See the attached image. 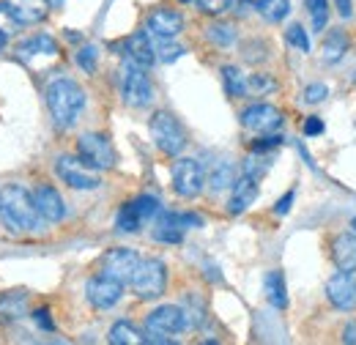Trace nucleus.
<instances>
[{
  "instance_id": "nucleus-1",
  "label": "nucleus",
  "mask_w": 356,
  "mask_h": 345,
  "mask_svg": "<svg viewBox=\"0 0 356 345\" xmlns=\"http://www.w3.org/2000/svg\"><path fill=\"white\" fill-rule=\"evenodd\" d=\"M0 216H3V225L14 233L39 230V222H42V214L33 203V195L19 184H8L0 192Z\"/></svg>"
},
{
  "instance_id": "nucleus-2",
  "label": "nucleus",
  "mask_w": 356,
  "mask_h": 345,
  "mask_svg": "<svg viewBox=\"0 0 356 345\" xmlns=\"http://www.w3.org/2000/svg\"><path fill=\"white\" fill-rule=\"evenodd\" d=\"M47 107L58 129H72L86 107V93L74 80H55L47 88Z\"/></svg>"
},
{
  "instance_id": "nucleus-3",
  "label": "nucleus",
  "mask_w": 356,
  "mask_h": 345,
  "mask_svg": "<svg viewBox=\"0 0 356 345\" xmlns=\"http://www.w3.org/2000/svg\"><path fill=\"white\" fill-rule=\"evenodd\" d=\"M132 288L140 299H159L168 288V271H165V263L156 258L140 260L137 268H134L132 277Z\"/></svg>"
},
{
  "instance_id": "nucleus-4",
  "label": "nucleus",
  "mask_w": 356,
  "mask_h": 345,
  "mask_svg": "<svg viewBox=\"0 0 356 345\" xmlns=\"http://www.w3.org/2000/svg\"><path fill=\"white\" fill-rule=\"evenodd\" d=\"M17 58L31 69V72H47L60 61V49L49 36H33L17 47Z\"/></svg>"
},
{
  "instance_id": "nucleus-5",
  "label": "nucleus",
  "mask_w": 356,
  "mask_h": 345,
  "mask_svg": "<svg viewBox=\"0 0 356 345\" xmlns=\"http://www.w3.org/2000/svg\"><path fill=\"white\" fill-rule=\"evenodd\" d=\"M148 129H151V137H154V143H156V148H159L162 154L178 157V154L184 151V145H186V131H184V127L178 124L170 113H154Z\"/></svg>"
},
{
  "instance_id": "nucleus-6",
  "label": "nucleus",
  "mask_w": 356,
  "mask_h": 345,
  "mask_svg": "<svg viewBox=\"0 0 356 345\" xmlns=\"http://www.w3.org/2000/svg\"><path fill=\"white\" fill-rule=\"evenodd\" d=\"M121 93H124V102L129 107H148L154 102V88H151V80H148L143 66H137L132 61L124 63V69H121Z\"/></svg>"
},
{
  "instance_id": "nucleus-7",
  "label": "nucleus",
  "mask_w": 356,
  "mask_h": 345,
  "mask_svg": "<svg viewBox=\"0 0 356 345\" xmlns=\"http://www.w3.org/2000/svg\"><path fill=\"white\" fill-rule=\"evenodd\" d=\"M77 159L90 170H110L115 168V151L107 137L102 134H83L77 140Z\"/></svg>"
},
{
  "instance_id": "nucleus-8",
  "label": "nucleus",
  "mask_w": 356,
  "mask_h": 345,
  "mask_svg": "<svg viewBox=\"0 0 356 345\" xmlns=\"http://www.w3.org/2000/svg\"><path fill=\"white\" fill-rule=\"evenodd\" d=\"M203 219L195 214H173V211H162L156 214V227H154V239L165 241V244H181L189 227H200Z\"/></svg>"
},
{
  "instance_id": "nucleus-9",
  "label": "nucleus",
  "mask_w": 356,
  "mask_h": 345,
  "mask_svg": "<svg viewBox=\"0 0 356 345\" xmlns=\"http://www.w3.org/2000/svg\"><path fill=\"white\" fill-rule=\"evenodd\" d=\"M203 184H206V172L200 168V162L195 159H178L173 165V189L181 198H197L203 192Z\"/></svg>"
},
{
  "instance_id": "nucleus-10",
  "label": "nucleus",
  "mask_w": 356,
  "mask_h": 345,
  "mask_svg": "<svg viewBox=\"0 0 356 345\" xmlns=\"http://www.w3.org/2000/svg\"><path fill=\"white\" fill-rule=\"evenodd\" d=\"M137 263H140V255H137L134 250L115 247V250H110V252L102 258V271H99V274L113 277V280H118V282L127 285V282H132Z\"/></svg>"
},
{
  "instance_id": "nucleus-11",
  "label": "nucleus",
  "mask_w": 356,
  "mask_h": 345,
  "mask_svg": "<svg viewBox=\"0 0 356 345\" xmlns=\"http://www.w3.org/2000/svg\"><path fill=\"white\" fill-rule=\"evenodd\" d=\"M55 170L60 175L63 184H69L72 189H96L99 186V175L90 170L88 165H83L74 157H60Z\"/></svg>"
},
{
  "instance_id": "nucleus-12",
  "label": "nucleus",
  "mask_w": 356,
  "mask_h": 345,
  "mask_svg": "<svg viewBox=\"0 0 356 345\" xmlns=\"http://www.w3.org/2000/svg\"><path fill=\"white\" fill-rule=\"evenodd\" d=\"M86 294H88V302L99 310H110L113 304L121 302L124 296V282L113 280V277H104V274H96L93 280H88L86 285Z\"/></svg>"
},
{
  "instance_id": "nucleus-13",
  "label": "nucleus",
  "mask_w": 356,
  "mask_h": 345,
  "mask_svg": "<svg viewBox=\"0 0 356 345\" xmlns=\"http://www.w3.org/2000/svg\"><path fill=\"white\" fill-rule=\"evenodd\" d=\"M241 124L255 134H271L282 127V113L271 104H252L241 113Z\"/></svg>"
},
{
  "instance_id": "nucleus-14",
  "label": "nucleus",
  "mask_w": 356,
  "mask_h": 345,
  "mask_svg": "<svg viewBox=\"0 0 356 345\" xmlns=\"http://www.w3.org/2000/svg\"><path fill=\"white\" fill-rule=\"evenodd\" d=\"M148 332H159V335H178L184 329H189L186 323V312L176 307V304H165L159 310H154L148 315V323H145Z\"/></svg>"
},
{
  "instance_id": "nucleus-15",
  "label": "nucleus",
  "mask_w": 356,
  "mask_h": 345,
  "mask_svg": "<svg viewBox=\"0 0 356 345\" xmlns=\"http://www.w3.org/2000/svg\"><path fill=\"white\" fill-rule=\"evenodd\" d=\"M326 296L343 312H351L356 307V280L351 277V271H340L326 282Z\"/></svg>"
},
{
  "instance_id": "nucleus-16",
  "label": "nucleus",
  "mask_w": 356,
  "mask_h": 345,
  "mask_svg": "<svg viewBox=\"0 0 356 345\" xmlns=\"http://www.w3.org/2000/svg\"><path fill=\"white\" fill-rule=\"evenodd\" d=\"M31 195H33V203H36L42 219H47V222H60L66 216V203H63V198H60V192L55 186L39 184Z\"/></svg>"
},
{
  "instance_id": "nucleus-17",
  "label": "nucleus",
  "mask_w": 356,
  "mask_h": 345,
  "mask_svg": "<svg viewBox=\"0 0 356 345\" xmlns=\"http://www.w3.org/2000/svg\"><path fill=\"white\" fill-rule=\"evenodd\" d=\"M145 31H148V36H156V39H176L184 31V17L178 11H170V8H156L148 17Z\"/></svg>"
},
{
  "instance_id": "nucleus-18",
  "label": "nucleus",
  "mask_w": 356,
  "mask_h": 345,
  "mask_svg": "<svg viewBox=\"0 0 356 345\" xmlns=\"http://www.w3.org/2000/svg\"><path fill=\"white\" fill-rule=\"evenodd\" d=\"M3 3L19 25H36L49 14V0H3Z\"/></svg>"
},
{
  "instance_id": "nucleus-19",
  "label": "nucleus",
  "mask_w": 356,
  "mask_h": 345,
  "mask_svg": "<svg viewBox=\"0 0 356 345\" xmlns=\"http://www.w3.org/2000/svg\"><path fill=\"white\" fill-rule=\"evenodd\" d=\"M255 200H258V181H255L252 175H241V178H236V181H233V192H230V203H227L230 214H241V211H247Z\"/></svg>"
},
{
  "instance_id": "nucleus-20",
  "label": "nucleus",
  "mask_w": 356,
  "mask_h": 345,
  "mask_svg": "<svg viewBox=\"0 0 356 345\" xmlns=\"http://www.w3.org/2000/svg\"><path fill=\"white\" fill-rule=\"evenodd\" d=\"M124 55H127V61H132V63L143 66V69L154 66V61H156V49H154V44L148 42V33H134V36H129L124 42Z\"/></svg>"
},
{
  "instance_id": "nucleus-21",
  "label": "nucleus",
  "mask_w": 356,
  "mask_h": 345,
  "mask_svg": "<svg viewBox=\"0 0 356 345\" xmlns=\"http://www.w3.org/2000/svg\"><path fill=\"white\" fill-rule=\"evenodd\" d=\"M332 258L340 271H356V233H340L334 239Z\"/></svg>"
},
{
  "instance_id": "nucleus-22",
  "label": "nucleus",
  "mask_w": 356,
  "mask_h": 345,
  "mask_svg": "<svg viewBox=\"0 0 356 345\" xmlns=\"http://www.w3.org/2000/svg\"><path fill=\"white\" fill-rule=\"evenodd\" d=\"M266 299L271 307L285 310L288 307V291H285V277L282 271H268L266 274Z\"/></svg>"
},
{
  "instance_id": "nucleus-23",
  "label": "nucleus",
  "mask_w": 356,
  "mask_h": 345,
  "mask_svg": "<svg viewBox=\"0 0 356 345\" xmlns=\"http://www.w3.org/2000/svg\"><path fill=\"white\" fill-rule=\"evenodd\" d=\"M348 49V36L343 31H329V36L323 39V61L326 63H337Z\"/></svg>"
},
{
  "instance_id": "nucleus-24",
  "label": "nucleus",
  "mask_w": 356,
  "mask_h": 345,
  "mask_svg": "<svg viewBox=\"0 0 356 345\" xmlns=\"http://www.w3.org/2000/svg\"><path fill=\"white\" fill-rule=\"evenodd\" d=\"M110 343L113 345H140V343H145V337H143L140 329H134L132 323L121 321V323H115V326L110 329Z\"/></svg>"
},
{
  "instance_id": "nucleus-25",
  "label": "nucleus",
  "mask_w": 356,
  "mask_h": 345,
  "mask_svg": "<svg viewBox=\"0 0 356 345\" xmlns=\"http://www.w3.org/2000/svg\"><path fill=\"white\" fill-rule=\"evenodd\" d=\"M233 181H236V172H233V165H230V162H217V165L211 168L209 184H211L214 192H222L227 186H233Z\"/></svg>"
},
{
  "instance_id": "nucleus-26",
  "label": "nucleus",
  "mask_w": 356,
  "mask_h": 345,
  "mask_svg": "<svg viewBox=\"0 0 356 345\" xmlns=\"http://www.w3.org/2000/svg\"><path fill=\"white\" fill-rule=\"evenodd\" d=\"M222 80H225V90H227L230 96H247V77H244L236 66H225Z\"/></svg>"
},
{
  "instance_id": "nucleus-27",
  "label": "nucleus",
  "mask_w": 356,
  "mask_h": 345,
  "mask_svg": "<svg viewBox=\"0 0 356 345\" xmlns=\"http://www.w3.org/2000/svg\"><path fill=\"white\" fill-rule=\"evenodd\" d=\"M258 6H261V14L266 17L268 22H280V19H285L288 11H291V3H288V0H264V3H258Z\"/></svg>"
},
{
  "instance_id": "nucleus-28",
  "label": "nucleus",
  "mask_w": 356,
  "mask_h": 345,
  "mask_svg": "<svg viewBox=\"0 0 356 345\" xmlns=\"http://www.w3.org/2000/svg\"><path fill=\"white\" fill-rule=\"evenodd\" d=\"M307 11H310L312 28L323 31L329 22V0H307Z\"/></svg>"
},
{
  "instance_id": "nucleus-29",
  "label": "nucleus",
  "mask_w": 356,
  "mask_h": 345,
  "mask_svg": "<svg viewBox=\"0 0 356 345\" xmlns=\"http://www.w3.org/2000/svg\"><path fill=\"white\" fill-rule=\"evenodd\" d=\"M274 88H277V83H274V77H268V74H252V77L247 80V93H252V96L271 93Z\"/></svg>"
},
{
  "instance_id": "nucleus-30",
  "label": "nucleus",
  "mask_w": 356,
  "mask_h": 345,
  "mask_svg": "<svg viewBox=\"0 0 356 345\" xmlns=\"http://www.w3.org/2000/svg\"><path fill=\"white\" fill-rule=\"evenodd\" d=\"M209 39L214 44H220V47H227L236 39V31H233V25H211L209 28Z\"/></svg>"
},
{
  "instance_id": "nucleus-31",
  "label": "nucleus",
  "mask_w": 356,
  "mask_h": 345,
  "mask_svg": "<svg viewBox=\"0 0 356 345\" xmlns=\"http://www.w3.org/2000/svg\"><path fill=\"white\" fill-rule=\"evenodd\" d=\"M154 49H156V58H162L165 63L181 58V52H184L178 44H170V39H159V47H154Z\"/></svg>"
},
{
  "instance_id": "nucleus-32",
  "label": "nucleus",
  "mask_w": 356,
  "mask_h": 345,
  "mask_svg": "<svg viewBox=\"0 0 356 345\" xmlns=\"http://www.w3.org/2000/svg\"><path fill=\"white\" fill-rule=\"evenodd\" d=\"M288 42L293 44L296 49H302V52H310V39H307V33H305L302 25H291L288 28Z\"/></svg>"
},
{
  "instance_id": "nucleus-33",
  "label": "nucleus",
  "mask_w": 356,
  "mask_h": 345,
  "mask_svg": "<svg viewBox=\"0 0 356 345\" xmlns=\"http://www.w3.org/2000/svg\"><path fill=\"white\" fill-rule=\"evenodd\" d=\"M96 61H99V52H96V47H90V44L77 52V63H80L86 72H96Z\"/></svg>"
},
{
  "instance_id": "nucleus-34",
  "label": "nucleus",
  "mask_w": 356,
  "mask_h": 345,
  "mask_svg": "<svg viewBox=\"0 0 356 345\" xmlns=\"http://www.w3.org/2000/svg\"><path fill=\"white\" fill-rule=\"evenodd\" d=\"M329 96V88L321 86V83H312V86L305 88V102L307 104H318V102H323Z\"/></svg>"
},
{
  "instance_id": "nucleus-35",
  "label": "nucleus",
  "mask_w": 356,
  "mask_h": 345,
  "mask_svg": "<svg viewBox=\"0 0 356 345\" xmlns=\"http://www.w3.org/2000/svg\"><path fill=\"white\" fill-rule=\"evenodd\" d=\"M244 168H247V175H252V178H255V181H258V178H261V175H266V170H268V162H266V159H264V157H250V159H247V165H244Z\"/></svg>"
},
{
  "instance_id": "nucleus-36",
  "label": "nucleus",
  "mask_w": 356,
  "mask_h": 345,
  "mask_svg": "<svg viewBox=\"0 0 356 345\" xmlns=\"http://www.w3.org/2000/svg\"><path fill=\"white\" fill-rule=\"evenodd\" d=\"M197 6H200V11L217 17V14H222V11L230 8V0H197Z\"/></svg>"
},
{
  "instance_id": "nucleus-37",
  "label": "nucleus",
  "mask_w": 356,
  "mask_h": 345,
  "mask_svg": "<svg viewBox=\"0 0 356 345\" xmlns=\"http://www.w3.org/2000/svg\"><path fill=\"white\" fill-rule=\"evenodd\" d=\"M14 25H19V22L11 17V11L6 8V3H0V33L11 36V33H14Z\"/></svg>"
},
{
  "instance_id": "nucleus-38",
  "label": "nucleus",
  "mask_w": 356,
  "mask_h": 345,
  "mask_svg": "<svg viewBox=\"0 0 356 345\" xmlns=\"http://www.w3.org/2000/svg\"><path fill=\"white\" fill-rule=\"evenodd\" d=\"M277 145H282V137L271 131L268 137H264V140H258V143L252 145V151H255V154H264V151H268V148H277Z\"/></svg>"
},
{
  "instance_id": "nucleus-39",
  "label": "nucleus",
  "mask_w": 356,
  "mask_h": 345,
  "mask_svg": "<svg viewBox=\"0 0 356 345\" xmlns=\"http://www.w3.org/2000/svg\"><path fill=\"white\" fill-rule=\"evenodd\" d=\"M293 198H296V192L291 189V192H285L280 200H277V206H274V214L285 216L288 211H291V203H293Z\"/></svg>"
},
{
  "instance_id": "nucleus-40",
  "label": "nucleus",
  "mask_w": 356,
  "mask_h": 345,
  "mask_svg": "<svg viewBox=\"0 0 356 345\" xmlns=\"http://www.w3.org/2000/svg\"><path fill=\"white\" fill-rule=\"evenodd\" d=\"M321 131H323V121H321V118H315V115L307 118V124H305V134H307V137H315V134H321Z\"/></svg>"
},
{
  "instance_id": "nucleus-41",
  "label": "nucleus",
  "mask_w": 356,
  "mask_h": 345,
  "mask_svg": "<svg viewBox=\"0 0 356 345\" xmlns=\"http://www.w3.org/2000/svg\"><path fill=\"white\" fill-rule=\"evenodd\" d=\"M33 318H36V323H39L42 329H47V332H52V329H55V323L49 321V312H47V310H36V315H33Z\"/></svg>"
},
{
  "instance_id": "nucleus-42",
  "label": "nucleus",
  "mask_w": 356,
  "mask_h": 345,
  "mask_svg": "<svg viewBox=\"0 0 356 345\" xmlns=\"http://www.w3.org/2000/svg\"><path fill=\"white\" fill-rule=\"evenodd\" d=\"M343 343L356 345V323H351V326H346V332H343Z\"/></svg>"
},
{
  "instance_id": "nucleus-43",
  "label": "nucleus",
  "mask_w": 356,
  "mask_h": 345,
  "mask_svg": "<svg viewBox=\"0 0 356 345\" xmlns=\"http://www.w3.org/2000/svg\"><path fill=\"white\" fill-rule=\"evenodd\" d=\"M337 6H340V14H343V17H351V14H354L351 0H337Z\"/></svg>"
},
{
  "instance_id": "nucleus-44",
  "label": "nucleus",
  "mask_w": 356,
  "mask_h": 345,
  "mask_svg": "<svg viewBox=\"0 0 356 345\" xmlns=\"http://www.w3.org/2000/svg\"><path fill=\"white\" fill-rule=\"evenodd\" d=\"M6 39H8V36H6V33H0V49H3V44H6Z\"/></svg>"
},
{
  "instance_id": "nucleus-45",
  "label": "nucleus",
  "mask_w": 356,
  "mask_h": 345,
  "mask_svg": "<svg viewBox=\"0 0 356 345\" xmlns=\"http://www.w3.org/2000/svg\"><path fill=\"white\" fill-rule=\"evenodd\" d=\"M250 3H255V6H258V3H264V0H250Z\"/></svg>"
},
{
  "instance_id": "nucleus-46",
  "label": "nucleus",
  "mask_w": 356,
  "mask_h": 345,
  "mask_svg": "<svg viewBox=\"0 0 356 345\" xmlns=\"http://www.w3.org/2000/svg\"><path fill=\"white\" fill-rule=\"evenodd\" d=\"M354 230H356V216H354Z\"/></svg>"
}]
</instances>
